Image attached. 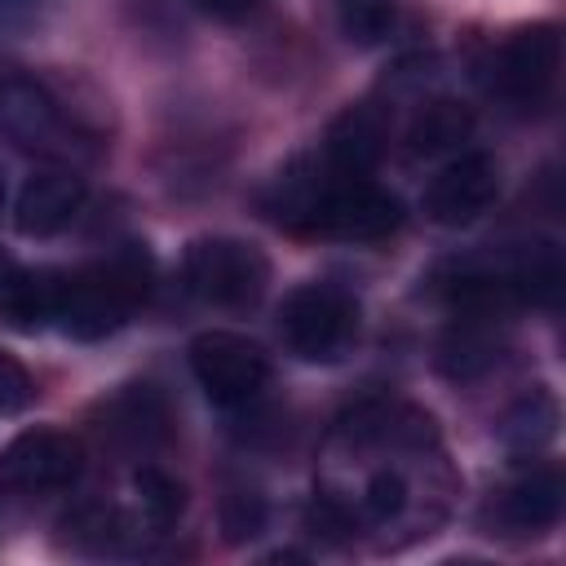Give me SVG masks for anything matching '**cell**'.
<instances>
[{
    "label": "cell",
    "instance_id": "cell-3",
    "mask_svg": "<svg viewBox=\"0 0 566 566\" xmlns=\"http://www.w3.org/2000/svg\"><path fill=\"white\" fill-rule=\"evenodd\" d=\"M186 287L217 310H252L265 296L270 261L256 243L230 239V234H203L181 256Z\"/></svg>",
    "mask_w": 566,
    "mask_h": 566
},
{
    "label": "cell",
    "instance_id": "cell-4",
    "mask_svg": "<svg viewBox=\"0 0 566 566\" xmlns=\"http://www.w3.org/2000/svg\"><path fill=\"white\" fill-rule=\"evenodd\" d=\"M190 371L217 407H243L265 389L270 358L256 340L226 332V327H212V332H199L190 340Z\"/></svg>",
    "mask_w": 566,
    "mask_h": 566
},
{
    "label": "cell",
    "instance_id": "cell-21",
    "mask_svg": "<svg viewBox=\"0 0 566 566\" xmlns=\"http://www.w3.org/2000/svg\"><path fill=\"white\" fill-rule=\"evenodd\" d=\"M31 398H35V380H31V371H27L13 354L0 349V416H18Z\"/></svg>",
    "mask_w": 566,
    "mask_h": 566
},
{
    "label": "cell",
    "instance_id": "cell-22",
    "mask_svg": "<svg viewBox=\"0 0 566 566\" xmlns=\"http://www.w3.org/2000/svg\"><path fill=\"white\" fill-rule=\"evenodd\" d=\"M203 13H212V18H226V22H234V18H243V13H252L256 9V0H195Z\"/></svg>",
    "mask_w": 566,
    "mask_h": 566
},
{
    "label": "cell",
    "instance_id": "cell-10",
    "mask_svg": "<svg viewBox=\"0 0 566 566\" xmlns=\"http://www.w3.org/2000/svg\"><path fill=\"white\" fill-rule=\"evenodd\" d=\"M102 442H111L115 451H150L168 438V402L155 385H124L119 394H111L102 402V420H97Z\"/></svg>",
    "mask_w": 566,
    "mask_h": 566
},
{
    "label": "cell",
    "instance_id": "cell-12",
    "mask_svg": "<svg viewBox=\"0 0 566 566\" xmlns=\"http://www.w3.org/2000/svg\"><path fill=\"white\" fill-rule=\"evenodd\" d=\"M0 124L18 146H31V150H62V137H66V124L53 97H44L31 80H9L0 88Z\"/></svg>",
    "mask_w": 566,
    "mask_h": 566
},
{
    "label": "cell",
    "instance_id": "cell-23",
    "mask_svg": "<svg viewBox=\"0 0 566 566\" xmlns=\"http://www.w3.org/2000/svg\"><path fill=\"white\" fill-rule=\"evenodd\" d=\"M0 212H4V177H0Z\"/></svg>",
    "mask_w": 566,
    "mask_h": 566
},
{
    "label": "cell",
    "instance_id": "cell-2",
    "mask_svg": "<svg viewBox=\"0 0 566 566\" xmlns=\"http://www.w3.org/2000/svg\"><path fill=\"white\" fill-rule=\"evenodd\" d=\"M279 336L301 363H340L358 340V301L340 283H301L279 305Z\"/></svg>",
    "mask_w": 566,
    "mask_h": 566
},
{
    "label": "cell",
    "instance_id": "cell-5",
    "mask_svg": "<svg viewBox=\"0 0 566 566\" xmlns=\"http://www.w3.org/2000/svg\"><path fill=\"white\" fill-rule=\"evenodd\" d=\"M84 473V447L62 429H27L0 451V486L13 495L66 491Z\"/></svg>",
    "mask_w": 566,
    "mask_h": 566
},
{
    "label": "cell",
    "instance_id": "cell-14",
    "mask_svg": "<svg viewBox=\"0 0 566 566\" xmlns=\"http://www.w3.org/2000/svg\"><path fill=\"white\" fill-rule=\"evenodd\" d=\"M57 283H62V270H27L0 256V318L27 332L44 327L57 310Z\"/></svg>",
    "mask_w": 566,
    "mask_h": 566
},
{
    "label": "cell",
    "instance_id": "cell-18",
    "mask_svg": "<svg viewBox=\"0 0 566 566\" xmlns=\"http://www.w3.org/2000/svg\"><path fill=\"white\" fill-rule=\"evenodd\" d=\"M398 18V0H336V22L340 35L358 49H376Z\"/></svg>",
    "mask_w": 566,
    "mask_h": 566
},
{
    "label": "cell",
    "instance_id": "cell-8",
    "mask_svg": "<svg viewBox=\"0 0 566 566\" xmlns=\"http://www.w3.org/2000/svg\"><path fill=\"white\" fill-rule=\"evenodd\" d=\"M385 146H389V115L376 102H358V106H345L327 124L318 159L336 177H371V168L380 164Z\"/></svg>",
    "mask_w": 566,
    "mask_h": 566
},
{
    "label": "cell",
    "instance_id": "cell-15",
    "mask_svg": "<svg viewBox=\"0 0 566 566\" xmlns=\"http://www.w3.org/2000/svg\"><path fill=\"white\" fill-rule=\"evenodd\" d=\"M469 137H473V111L455 97H433L407 124V155L438 159V155L460 150Z\"/></svg>",
    "mask_w": 566,
    "mask_h": 566
},
{
    "label": "cell",
    "instance_id": "cell-13",
    "mask_svg": "<svg viewBox=\"0 0 566 566\" xmlns=\"http://www.w3.org/2000/svg\"><path fill=\"white\" fill-rule=\"evenodd\" d=\"M504 323L509 318H491V314H455L451 332L438 345V367L451 380H473L486 367H495L500 345H504Z\"/></svg>",
    "mask_w": 566,
    "mask_h": 566
},
{
    "label": "cell",
    "instance_id": "cell-7",
    "mask_svg": "<svg viewBox=\"0 0 566 566\" xmlns=\"http://www.w3.org/2000/svg\"><path fill=\"white\" fill-rule=\"evenodd\" d=\"M495 195H500L495 159L482 150H469V155H455L451 164L438 168V177L420 195V208L438 226H469L495 203Z\"/></svg>",
    "mask_w": 566,
    "mask_h": 566
},
{
    "label": "cell",
    "instance_id": "cell-6",
    "mask_svg": "<svg viewBox=\"0 0 566 566\" xmlns=\"http://www.w3.org/2000/svg\"><path fill=\"white\" fill-rule=\"evenodd\" d=\"M495 88L513 106H539L562 71V35L553 22H535L513 31L495 53Z\"/></svg>",
    "mask_w": 566,
    "mask_h": 566
},
{
    "label": "cell",
    "instance_id": "cell-17",
    "mask_svg": "<svg viewBox=\"0 0 566 566\" xmlns=\"http://www.w3.org/2000/svg\"><path fill=\"white\" fill-rule=\"evenodd\" d=\"M62 531H66L71 544L84 548V553H115L119 539L128 535L124 517H119L115 509H106V504H80V509H71V513L62 517Z\"/></svg>",
    "mask_w": 566,
    "mask_h": 566
},
{
    "label": "cell",
    "instance_id": "cell-1",
    "mask_svg": "<svg viewBox=\"0 0 566 566\" xmlns=\"http://www.w3.org/2000/svg\"><path fill=\"white\" fill-rule=\"evenodd\" d=\"M155 279V261L142 243H119L93 265L62 270L57 283V327L75 340H102L128 323V314L146 301Z\"/></svg>",
    "mask_w": 566,
    "mask_h": 566
},
{
    "label": "cell",
    "instance_id": "cell-16",
    "mask_svg": "<svg viewBox=\"0 0 566 566\" xmlns=\"http://www.w3.org/2000/svg\"><path fill=\"white\" fill-rule=\"evenodd\" d=\"M557 420H562L557 398L539 385V389H531L526 398H517V402L504 411V420H500V442H504L509 451H517V455H535V451H544V447L557 438Z\"/></svg>",
    "mask_w": 566,
    "mask_h": 566
},
{
    "label": "cell",
    "instance_id": "cell-11",
    "mask_svg": "<svg viewBox=\"0 0 566 566\" xmlns=\"http://www.w3.org/2000/svg\"><path fill=\"white\" fill-rule=\"evenodd\" d=\"M562 504H566V482H562V469L557 464H535L526 469L522 478H513L500 500H495V513L509 531L517 535H539L548 526H557L562 517Z\"/></svg>",
    "mask_w": 566,
    "mask_h": 566
},
{
    "label": "cell",
    "instance_id": "cell-9",
    "mask_svg": "<svg viewBox=\"0 0 566 566\" xmlns=\"http://www.w3.org/2000/svg\"><path fill=\"white\" fill-rule=\"evenodd\" d=\"M84 208V181L62 168L31 172L13 199V230L22 239H53L62 234Z\"/></svg>",
    "mask_w": 566,
    "mask_h": 566
},
{
    "label": "cell",
    "instance_id": "cell-19",
    "mask_svg": "<svg viewBox=\"0 0 566 566\" xmlns=\"http://www.w3.org/2000/svg\"><path fill=\"white\" fill-rule=\"evenodd\" d=\"M133 491H137V504H142V517L150 526H172L186 509V486L177 478H168L164 469L155 464H142L133 473Z\"/></svg>",
    "mask_w": 566,
    "mask_h": 566
},
{
    "label": "cell",
    "instance_id": "cell-20",
    "mask_svg": "<svg viewBox=\"0 0 566 566\" xmlns=\"http://www.w3.org/2000/svg\"><path fill=\"white\" fill-rule=\"evenodd\" d=\"M265 531V500L256 491H230L221 500V535L226 544H248Z\"/></svg>",
    "mask_w": 566,
    "mask_h": 566
}]
</instances>
